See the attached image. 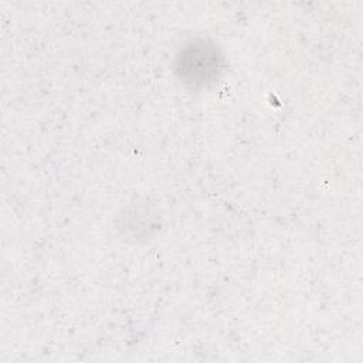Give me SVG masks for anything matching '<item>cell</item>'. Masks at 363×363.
Instances as JSON below:
<instances>
[{
  "instance_id": "obj_1",
  "label": "cell",
  "mask_w": 363,
  "mask_h": 363,
  "mask_svg": "<svg viewBox=\"0 0 363 363\" xmlns=\"http://www.w3.org/2000/svg\"><path fill=\"white\" fill-rule=\"evenodd\" d=\"M221 61V54L213 44L194 41L177 57V72L190 86H207L220 75Z\"/></svg>"
}]
</instances>
